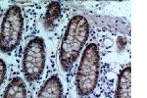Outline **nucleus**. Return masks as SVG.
I'll list each match as a JSON object with an SVG mask.
<instances>
[{"label":"nucleus","mask_w":147,"mask_h":98,"mask_svg":"<svg viewBox=\"0 0 147 98\" xmlns=\"http://www.w3.org/2000/svg\"><path fill=\"white\" fill-rule=\"evenodd\" d=\"M89 24L82 15L74 16L68 23L59 50V62L63 71L69 72L79 58L89 36Z\"/></svg>","instance_id":"f257e3e1"},{"label":"nucleus","mask_w":147,"mask_h":98,"mask_svg":"<svg viewBox=\"0 0 147 98\" xmlns=\"http://www.w3.org/2000/svg\"><path fill=\"white\" fill-rule=\"evenodd\" d=\"M24 32V17L21 8L12 5L7 9L0 28V51L11 53L20 44Z\"/></svg>","instance_id":"7ed1b4c3"},{"label":"nucleus","mask_w":147,"mask_h":98,"mask_svg":"<svg viewBox=\"0 0 147 98\" xmlns=\"http://www.w3.org/2000/svg\"><path fill=\"white\" fill-rule=\"evenodd\" d=\"M46 62V46L42 37L36 36L28 41L24 51L22 69L28 82H34L42 76Z\"/></svg>","instance_id":"20e7f679"},{"label":"nucleus","mask_w":147,"mask_h":98,"mask_svg":"<svg viewBox=\"0 0 147 98\" xmlns=\"http://www.w3.org/2000/svg\"><path fill=\"white\" fill-rule=\"evenodd\" d=\"M7 74V65L3 59H0V87L4 82Z\"/></svg>","instance_id":"1a4fd4ad"},{"label":"nucleus","mask_w":147,"mask_h":98,"mask_svg":"<svg viewBox=\"0 0 147 98\" xmlns=\"http://www.w3.org/2000/svg\"><path fill=\"white\" fill-rule=\"evenodd\" d=\"M115 98H131V67L130 65L121 71L116 85Z\"/></svg>","instance_id":"423d86ee"},{"label":"nucleus","mask_w":147,"mask_h":98,"mask_svg":"<svg viewBox=\"0 0 147 98\" xmlns=\"http://www.w3.org/2000/svg\"><path fill=\"white\" fill-rule=\"evenodd\" d=\"M100 73V55L96 43L85 47L76 76V90L80 97L89 96L95 90Z\"/></svg>","instance_id":"f03ea898"},{"label":"nucleus","mask_w":147,"mask_h":98,"mask_svg":"<svg viewBox=\"0 0 147 98\" xmlns=\"http://www.w3.org/2000/svg\"><path fill=\"white\" fill-rule=\"evenodd\" d=\"M125 46H127V38L125 36H123V35H121V36L118 37L117 39V49L119 52H122L124 51Z\"/></svg>","instance_id":"9d476101"},{"label":"nucleus","mask_w":147,"mask_h":98,"mask_svg":"<svg viewBox=\"0 0 147 98\" xmlns=\"http://www.w3.org/2000/svg\"><path fill=\"white\" fill-rule=\"evenodd\" d=\"M3 98H27V87L22 78H12L5 88Z\"/></svg>","instance_id":"6e6552de"},{"label":"nucleus","mask_w":147,"mask_h":98,"mask_svg":"<svg viewBox=\"0 0 147 98\" xmlns=\"http://www.w3.org/2000/svg\"><path fill=\"white\" fill-rule=\"evenodd\" d=\"M61 12H62V7L60 2L52 1L48 4L45 15L43 17V26L47 32H51L54 30L56 23L61 17Z\"/></svg>","instance_id":"0eeeda50"},{"label":"nucleus","mask_w":147,"mask_h":98,"mask_svg":"<svg viewBox=\"0 0 147 98\" xmlns=\"http://www.w3.org/2000/svg\"><path fill=\"white\" fill-rule=\"evenodd\" d=\"M63 84L57 75L47 78L40 88L37 98H63Z\"/></svg>","instance_id":"39448f33"}]
</instances>
